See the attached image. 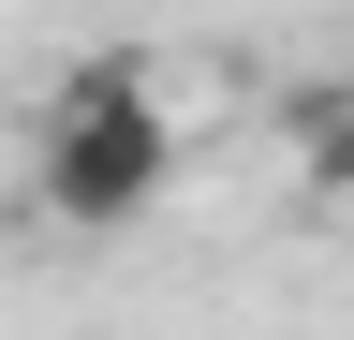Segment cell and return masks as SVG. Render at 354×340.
Masks as SVG:
<instances>
[{
  "label": "cell",
  "mask_w": 354,
  "mask_h": 340,
  "mask_svg": "<svg viewBox=\"0 0 354 340\" xmlns=\"http://www.w3.org/2000/svg\"><path fill=\"white\" fill-rule=\"evenodd\" d=\"M162 178H177V118L148 104L133 60H88L74 89H59V118H44V207L104 237V222H148Z\"/></svg>",
  "instance_id": "obj_1"
},
{
  "label": "cell",
  "mask_w": 354,
  "mask_h": 340,
  "mask_svg": "<svg viewBox=\"0 0 354 340\" xmlns=\"http://www.w3.org/2000/svg\"><path fill=\"white\" fill-rule=\"evenodd\" d=\"M295 178L354 193V89H295Z\"/></svg>",
  "instance_id": "obj_2"
}]
</instances>
